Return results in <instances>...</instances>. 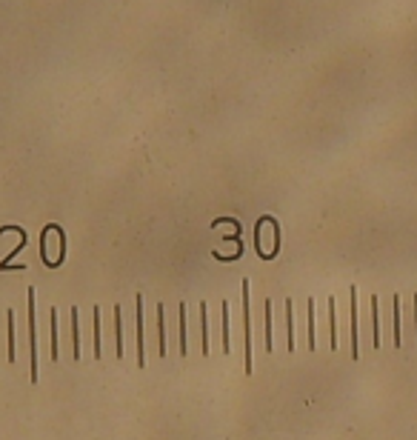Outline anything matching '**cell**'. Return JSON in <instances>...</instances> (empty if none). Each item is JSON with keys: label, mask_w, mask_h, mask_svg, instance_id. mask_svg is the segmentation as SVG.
<instances>
[{"label": "cell", "mask_w": 417, "mask_h": 440, "mask_svg": "<svg viewBox=\"0 0 417 440\" xmlns=\"http://www.w3.org/2000/svg\"><path fill=\"white\" fill-rule=\"evenodd\" d=\"M135 317H138V363L143 366L146 358H143V297H135Z\"/></svg>", "instance_id": "3"}, {"label": "cell", "mask_w": 417, "mask_h": 440, "mask_svg": "<svg viewBox=\"0 0 417 440\" xmlns=\"http://www.w3.org/2000/svg\"><path fill=\"white\" fill-rule=\"evenodd\" d=\"M157 340H160V355H166V329H163V306H157Z\"/></svg>", "instance_id": "10"}, {"label": "cell", "mask_w": 417, "mask_h": 440, "mask_svg": "<svg viewBox=\"0 0 417 440\" xmlns=\"http://www.w3.org/2000/svg\"><path fill=\"white\" fill-rule=\"evenodd\" d=\"M71 355H80V335H77V309H71Z\"/></svg>", "instance_id": "6"}, {"label": "cell", "mask_w": 417, "mask_h": 440, "mask_svg": "<svg viewBox=\"0 0 417 440\" xmlns=\"http://www.w3.org/2000/svg\"><path fill=\"white\" fill-rule=\"evenodd\" d=\"M357 294H354V289H351V358H357Z\"/></svg>", "instance_id": "4"}, {"label": "cell", "mask_w": 417, "mask_h": 440, "mask_svg": "<svg viewBox=\"0 0 417 440\" xmlns=\"http://www.w3.org/2000/svg\"><path fill=\"white\" fill-rule=\"evenodd\" d=\"M29 346H32V383H37V337H35V292L29 289Z\"/></svg>", "instance_id": "2"}, {"label": "cell", "mask_w": 417, "mask_h": 440, "mask_svg": "<svg viewBox=\"0 0 417 440\" xmlns=\"http://www.w3.org/2000/svg\"><path fill=\"white\" fill-rule=\"evenodd\" d=\"M52 360H58V312L52 309Z\"/></svg>", "instance_id": "13"}, {"label": "cell", "mask_w": 417, "mask_h": 440, "mask_svg": "<svg viewBox=\"0 0 417 440\" xmlns=\"http://www.w3.org/2000/svg\"><path fill=\"white\" fill-rule=\"evenodd\" d=\"M371 329H374V337H371V343L374 349L380 346V323H377V297H371Z\"/></svg>", "instance_id": "8"}, {"label": "cell", "mask_w": 417, "mask_h": 440, "mask_svg": "<svg viewBox=\"0 0 417 440\" xmlns=\"http://www.w3.org/2000/svg\"><path fill=\"white\" fill-rule=\"evenodd\" d=\"M229 300H223V352L229 355Z\"/></svg>", "instance_id": "9"}, {"label": "cell", "mask_w": 417, "mask_h": 440, "mask_svg": "<svg viewBox=\"0 0 417 440\" xmlns=\"http://www.w3.org/2000/svg\"><path fill=\"white\" fill-rule=\"evenodd\" d=\"M309 346H317V340H314V303L309 300Z\"/></svg>", "instance_id": "16"}, {"label": "cell", "mask_w": 417, "mask_h": 440, "mask_svg": "<svg viewBox=\"0 0 417 440\" xmlns=\"http://www.w3.org/2000/svg\"><path fill=\"white\" fill-rule=\"evenodd\" d=\"M243 329H246V371L252 374V309H249V280H243Z\"/></svg>", "instance_id": "1"}, {"label": "cell", "mask_w": 417, "mask_h": 440, "mask_svg": "<svg viewBox=\"0 0 417 440\" xmlns=\"http://www.w3.org/2000/svg\"><path fill=\"white\" fill-rule=\"evenodd\" d=\"M9 360H14V314L9 312Z\"/></svg>", "instance_id": "17"}, {"label": "cell", "mask_w": 417, "mask_h": 440, "mask_svg": "<svg viewBox=\"0 0 417 440\" xmlns=\"http://www.w3.org/2000/svg\"><path fill=\"white\" fill-rule=\"evenodd\" d=\"M394 346H400V297L394 294Z\"/></svg>", "instance_id": "12"}, {"label": "cell", "mask_w": 417, "mask_h": 440, "mask_svg": "<svg viewBox=\"0 0 417 440\" xmlns=\"http://www.w3.org/2000/svg\"><path fill=\"white\" fill-rule=\"evenodd\" d=\"M275 340H272V300H266V349L272 352Z\"/></svg>", "instance_id": "14"}, {"label": "cell", "mask_w": 417, "mask_h": 440, "mask_svg": "<svg viewBox=\"0 0 417 440\" xmlns=\"http://www.w3.org/2000/svg\"><path fill=\"white\" fill-rule=\"evenodd\" d=\"M177 320H180V355H186V306H183V303H180Z\"/></svg>", "instance_id": "11"}, {"label": "cell", "mask_w": 417, "mask_h": 440, "mask_svg": "<svg viewBox=\"0 0 417 440\" xmlns=\"http://www.w3.org/2000/svg\"><path fill=\"white\" fill-rule=\"evenodd\" d=\"M200 349L208 352V323H206V303H200Z\"/></svg>", "instance_id": "5"}, {"label": "cell", "mask_w": 417, "mask_h": 440, "mask_svg": "<svg viewBox=\"0 0 417 440\" xmlns=\"http://www.w3.org/2000/svg\"><path fill=\"white\" fill-rule=\"evenodd\" d=\"M415 326H417V297H415ZM417 337V335H415Z\"/></svg>", "instance_id": "19"}, {"label": "cell", "mask_w": 417, "mask_h": 440, "mask_svg": "<svg viewBox=\"0 0 417 440\" xmlns=\"http://www.w3.org/2000/svg\"><path fill=\"white\" fill-rule=\"evenodd\" d=\"M286 326H289V352H294V306L286 300Z\"/></svg>", "instance_id": "7"}, {"label": "cell", "mask_w": 417, "mask_h": 440, "mask_svg": "<svg viewBox=\"0 0 417 440\" xmlns=\"http://www.w3.org/2000/svg\"><path fill=\"white\" fill-rule=\"evenodd\" d=\"M100 309H94V358L100 355Z\"/></svg>", "instance_id": "15"}, {"label": "cell", "mask_w": 417, "mask_h": 440, "mask_svg": "<svg viewBox=\"0 0 417 440\" xmlns=\"http://www.w3.org/2000/svg\"><path fill=\"white\" fill-rule=\"evenodd\" d=\"M115 320H117V358L123 355V335H120V309H115Z\"/></svg>", "instance_id": "18"}]
</instances>
